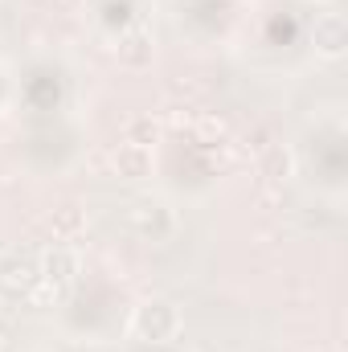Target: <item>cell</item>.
Masks as SVG:
<instances>
[{
	"instance_id": "obj_1",
	"label": "cell",
	"mask_w": 348,
	"mask_h": 352,
	"mask_svg": "<svg viewBox=\"0 0 348 352\" xmlns=\"http://www.w3.org/2000/svg\"><path fill=\"white\" fill-rule=\"evenodd\" d=\"M131 336L135 340H148V344H168V340H176L180 336V311H176V303H168V299L140 303L135 316H131Z\"/></svg>"
},
{
	"instance_id": "obj_2",
	"label": "cell",
	"mask_w": 348,
	"mask_h": 352,
	"mask_svg": "<svg viewBox=\"0 0 348 352\" xmlns=\"http://www.w3.org/2000/svg\"><path fill=\"white\" fill-rule=\"evenodd\" d=\"M127 226H131L140 238H148V242H164V238L176 234L180 217H176V209L168 205V201L148 197V201H135V205L127 209Z\"/></svg>"
},
{
	"instance_id": "obj_3",
	"label": "cell",
	"mask_w": 348,
	"mask_h": 352,
	"mask_svg": "<svg viewBox=\"0 0 348 352\" xmlns=\"http://www.w3.org/2000/svg\"><path fill=\"white\" fill-rule=\"evenodd\" d=\"M78 270H83V263H78V254L70 250V246H54L50 254H45V263H41V278L45 283H54V287H70L74 278H78Z\"/></svg>"
},
{
	"instance_id": "obj_4",
	"label": "cell",
	"mask_w": 348,
	"mask_h": 352,
	"mask_svg": "<svg viewBox=\"0 0 348 352\" xmlns=\"http://www.w3.org/2000/svg\"><path fill=\"white\" fill-rule=\"evenodd\" d=\"M115 168H119V176H127V180H144L148 168H152V152L144 144H123L115 152Z\"/></svg>"
},
{
	"instance_id": "obj_5",
	"label": "cell",
	"mask_w": 348,
	"mask_h": 352,
	"mask_svg": "<svg viewBox=\"0 0 348 352\" xmlns=\"http://www.w3.org/2000/svg\"><path fill=\"white\" fill-rule=\"evenodd\" d=\"M316 50L324 58H340V50H345V25H340V16H324V25L316 29Z\"/></svg>"
}]
</instances>
